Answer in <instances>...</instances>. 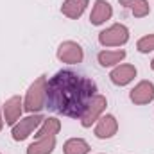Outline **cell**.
<instances>
[{
  "label": "cell",
  "mask_w": 154,
  "mask_h": 154,
  "mask_svg": "<svg viewBox=\"0 0 154 154\" xmlns=\"http://www.w3.org/2000/svg\"><path fill=\"white\" fill-rule=\"evenodd\" d=\"M129 100L136 106H145L154 100V84L151 81H140L129 91Z\"/></svg>",
  "instance_id": "cell-8"
},
{
  "label": "cell",
  "mask_w": 154,
  "mask_h": 154,
  "mask_svg": "<svg viewBox=\"0 0 154 154\" xmlns=\"http://www.w3.org/2000/svg\"><path fill=\"white\" fill-rule=\"evenodd\" d=\"M129 41V29L124 23H113L108 29L99 32V43L106 48L109 47H124Z\"/></svg>",
  "instance_id": "cell-3"
},
{
  "label": "cell",
  "mask_w": 154,
  "mask_h": 154,
  "mask_svg": "<svg viewBox=\"0 0 154 154\" xmlns=\"http://www.w3.org/2000/svg\"><path fill=\"white\" fill-rule=\"evenodd\" d=\"M136 74H138V70H136L134 65L120 63V65H116L115 68L109 72V79H111V82L115 86H120L122 88V86H127L129 82H133Z\"/></svg>",
  "instance_id": "cell-10"
},
{
  "label": "cell",
  "mask_w": 154,
  "mask_h": 154,
  "mask_svg": "<svg viewBox=\"0 0 154 154\" xmlns=\"http://www.w3.org/2000/svg\"><path fill=\"white\" fill-rule=\"evenodd\" d=\"M113 16V5L108 0H95L93 7H91V14H90V23L91 25H102L108 20H111Z\"/></svg>",
  "instance_id": "cell-11"
},
{
  "label": "cell",
  "mask_w": 154,
  "mask_h": 154,
  "mask_svg": "<svg viewBox=\"0 0 154 154\" xmlns=\"http://www.w3.org/2000/svg\"><path fill=\"white\" fill-rule=\"evenodd\" d=\"M125 50H122V48H118V50H100L99 54H97V61H99V65L100 66H104V68H109V66H116V65H120L124 59H125Z\"/></svg>",
  "instance_id": "cell-12"
},
{
  "label": "cell",
  "mask_w": 154,
  "mask_h": 154,
  "mask_svg": "<svg viewBox=\"0 0 154 154\" xmlns=\"http://www.w3.org/2000/svg\"><path fill=\"white\" fill-rule=\"evenodd\" d=\"M118 4L129 9L134 18H145L151 13V5L147 0H118Z\"/></svg>",
  "instance_id": "cell-15"
},
{
  "label": "cell",
  "mask_w": 154,
  "mask_h": 154,
  "mask_svg": "<svg viewBox=\"0 0 154 154\" xmlns=\"http://www.w3.org/2000/svg\"><path fill=\"white\" fill-rule=\"evenodd\" d=\"M88 4H90V0H65L61 5V13L70 20H77L86 11Z\"/></svg>",
  "instance_id": "cell-13"
},
{
  "label": "cell",
  "mask_w": 154,
  "mask_h": 154,
  "mask_svg": "<svg viewBox=\"0 0 154 154\" xmlns=\"http://www.w3.org/2000/svg\"><path fill=\"white\" fill-rule=\"evenodd\" d=\"M61 131V120L56 116H47L43 118L41 125L38 127L34 138H45V136H56Z\"/></svg>",
  "instance_id": "cell-16"
},
{
  "label": "cell",
  "mask_w": 154,
  "mask_h": 154,
  "mask_svg": "<svg viewBox=\"0 0 154 154\" xmlns=\"http://www.w3.org/2000/svg\"><path fill=\"white\" fill-rule=\"evenodd\" d=\"M136 50L142 54H149L154 50V34H145L136 41Z\"/></svg>",
  "instance_id": "cell-18"
},
{
  "label": "cell",
  "mask_w": 154,
  "mask_h": 154,
  "mask_svg": "<svg viewBox=\"0 0 154 154\" xmlns=\"http://www.w3.org/2000/svg\"><path fill=\"white\" fill-rule=\"evenodd\" d=\"M43 122V116L39 113H32V115L25 116V118H20L13 127H11V136L14 142H23L27 140L34 131H38V127Z\"/></svg>",
  "instance_id": "cell-4"
},
{
  "label": "cell",
  "mask_w": 154,
  "mask_h": 154,
  "mask_svg": "<svg viewBox=\"0 0 154 154\" xmlns=\"http://www.w3.org/2000/svg\"><path fill=\"white\" fill-rule=\"evenodd\" d=\"M95 93L97 84L91 79L70 70H61L47 79V106L65 116L81 118Z\"/></svg>",
  "instance_id": "cell-1"
},
{
  "label": "cell",
  "mask_w": 154,
  "mask_h": 154,
  "mask_svg": "<svg viewBox=\"0 0 154 154\" xmlns=\"http://www.w3.org/2000/svg\"><path fill=\"white\" fill-rule=\"evenodd\" d=\"M47 106V75H39L23 97V109L27 113H39Z\"/></svg>",
  "instance_id": "cell-2"
},
{
  "label": "cell",
  "mask_w": 154,
  "mask_h": 154,
  "mask_svg": "<svg viewBox=\"0 0 154 154\" xmlns=\"http://www.w3.org/2000/svg\"><path fill=\"white\" fill-rule=\"evenodd\" d=\"M0 154H2V152H0Z\"/></svg>",
  "instance_id": "cell-21"
},
{
  "label": "cell",
  "mask_w": 154,
  "mask_h": 154,
  "mask_svg": "<svg viewBox=\"0 0 154 154\" xmlns=\"http://www.w3.org/2000/svg\"><path fill=\"white\" fill-rule=\"evenodd\" d=\"M56 56L61 63H66V65H79L82 63L84 59V50L82 47L77 43V41H72V39H66L63 43H59L57 50H56Z\"/></svg>",
  "instance_id": "cell-6"
},
{
  "label": "cell",
  "mask_w": 154,
  "mask_h": 154,
  "mask_svg": "<svg viewBox=\"0 0 154 154\" xmlns=\"http://www.w3.org/2000/svg\"><path fill=\"white\" fill-rule=\"evenodd\" d=\"M151 68H152V72H154V59L151 61Z\"/></svg>",
  "instance_id": "cell-20"
},
{
  "label": "cell",
  "mask_w": 154,
  "mask_h": 154,
  "mask_svg": "<svg viewBox=\"0 0 154 154\" xmlns=\"http://www.w3.org/2000/svg\"><path fill=\"white\" fill-rule=\"evenodd\" d=\"M4 124H5V122H4V115H2V109H0V131L4 129Z\"/></svg>",
  "instance_id": "cell-19"
},
{
  "label": "cell",
  "mask_w": 154,
  "mask_h": 154,
  "mask_svg": "<svg viewBox=\"0 0 154 154\" xmlns=\"http://www.w3.org/2000/svg\"><path fill=\"white\" fill-rule=\"evenodd\" d=\"M56 149V136H45V138H36L29 147L25 154H52Z\"/></svg>",
  "instance_id": "cell-14"
},
{
  "label": "cell",
  "mask_w": 154,
  "mask_h": 154,
  "mask_svg": "<svg viewBox=\"0 0 154 154\" xmlns=\"http://www.w3.org/2000/svg\"><path fill=\"white\" fill-rule=\"evenodd\" d=\"M90 143L84 138H70L63 145V154H88Z\"/></svg>",
  "instance_id": "cell-17"
},
{
  "label": "cell",
  "mask_w": 154,
  "mask_h": 154,
  "mask_svg": "<svg viewBox=\"0 0 154 154\" xmlns=\"http://www.w3.org/2000/svg\"><path fill=\"white\" fill-rule=\"evenodd\" d=\"M118 133V120L115 115H102L95 122L93 134L99 140H109Z\"/></svg>",
  "instance_id": "cell-9"
},
{
  "label": "cell",
  "mask_w": 154,
  "mask_h": 154,
  "mask_svg": "<svg viewBox=\"0 0 154 154\" xmlns=\"http://www.w3.org/2000/svg\"><path fill=\"white\" fill-rule=\"evenodd\" d=\"M22 113H23V99L20 95H13L9 97L4 106H2V115H4V122L7 125H14L20 118H22Z\"/></svg>",
  "instance_id": "cell-7"
},
{
  "label": "cell",
  "mask_w": 154,
  "mask_h": 154,
  "mask_svg": "<svg viewBox=\"0 0 154 154\" xmlns=\"http://www.w3.org/2000/svg\"><path fill=\"white\" fill-rule=\"evenodd\" d=\"M106 108H108V99H106L104 95H100V93H95V95L91 97V100L88 102L84 113L79 118V120H81V125H82V127H91L100 116L104 115Z\"/></svg>",
  "instance_id": "cell-5"
}]
</instances>
